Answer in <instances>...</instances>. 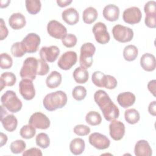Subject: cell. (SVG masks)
<instances>
[{"label": "cell", "instance_id": "1", "mask_svg": "<svg viewBox=\"0 0 156 156\" xmlns=\"http://www.w3.org/2000/svg\"><path fill=\"white\" fill-rule=\"evenodd\" d=\"M94 99L102 112L104 117L107 121H112L119 117V108L105 91L102 90L96 91L94 94Z\"/></svg>", "mask_w": 156, "mask_h": 156}, {"label": "cell", "instance_id": "2", "mask_svg": "<svg viewBox=\"0 0 156 156\" xmlns=\"http://www.w3.org/2000/svg\"><path fill=\"white\" fill-rule=\"evenodd\" d=\"M66 102V94L61 90L46 94L43 100V106L47 110L50 112L63 107Z\"/></svg>", "mask_w": 156, "mask_h": 156}, {"label": "cell", "instance_id": "3", "mask_svg": "<svg viewBox=\"0 0 156 156\" xmlns=\"http://www.w3.org/2000/svg\"><path fill=\"white\" fill-rule=\"evenodd\" d=\"M1 102L2 105L12 113L18 112L23 106L21 100L18 98L15 92L12 90H7L3 94Z\"/></svg>", "mask_w": 156, "mask_h": 156}, {"label": "cell", "instance_id": "4", "mask_svg": "<svg viewBox=\"0 0 156 156\" xmlns=\"http://www.w3.org/2000/svg\"><path fill=\"white\" fill-rule=\"evenodd\" d=\"M38 69V59L33 57H27L23 62L20 74L22 79H29L33 80L36 78Z\"/></svg>", "mask_w": 156, "mask_h": 156}, {"label": "cell", "instance_id": "5", "mask_svg": "<svg viewBox=\"0 0 156 156\" xmlns=\"http://www.w3.org/2000/svg\"><path fill=\"white\" fill-rule=\"evenodd\" d=\"M95 51L96 48L91 43H85L82 45L79 58L80 67L87 69L91 66L93 63V56Z\"/></svg>", "mask_w": 156, "mask_h": 156}, {"label": "cell", "instance_id": "6", "mask_svg": "<svg viewBox=\"0 0 156 156\" xmlns=\"http://www.w3.org/2000/svg\"><path fill=\"white\" fill-rule=\"evenodd\" d=\"M112 34L114 38L121 43L129 42L133 37L132 29L121 24H116L113 27Z\"/></svg>", "mask_w": 156, "mask_h": 156}, {"label": "cell", "instance_id": "7", "mask_svg": "<svg viewBox=\"0 0 156 156\" xmlns=\"http://www.w3.org/2000/svg\"><path fill=\"white\" fill-rule=\"evenodd\" d=\"M40 41V37L38 35L30 33L23 38L21 43L26 53H34L38 51Z\"/></svg>", "mask_w": 156, "mask_h": 156}, {"label": "cell", "instance_id": "8", "mask_svg": "<svg viewBox=\"0 0 156 156\" xmlns=\"http://www.w3.org/2000/svg\"><path fill=\"white\" fill-rule=\"evenodd\" d=\"M48 34L56 39L62 40L67 34L66 28L56 20H51L47 25Z\"/></svg>", "mask_w": 156, "mask_h": 156}, {"label": "cell", "instance_id": "9", "mask_svg": "<svg viewBox=\"0 0 156 156\" xmlns=\"http://www.w3.org/2000/svg\"><path fill=\"white\" fill-rule=\"evenodd\" d=\"M96 41L99 44H104L107 43L110 39V37L105 24L102 22L96 23L92 29Z\"/></svg>", "mask_w": 156, "mask_h": 156}, {"label": "cell", "instance_id": "10", "mask_svg": "<svg viewBox=\"0 0 156 156\" xmlns=\"http://www.w3.org/2000/svg\"><path fill=\"white\" fill-rule=\"evenodd\" d=\"M77 60V56L76 52L73 51H69L65 52L60 56L57 65L63 70H68L76 64Z\"/></svg>", "mask_w": 156, "mask_h": 156}, {"label": "cell", "instance_id": "11", "mask_svg": "<svg viewBox=\"0 0 156 156\" xmlns=\"http://www.w3.org/2000/svg\"><path fill=\"white\" fill-rule=\"evenodd\" d=\"M50 123L49 119L41 112H35L29 120V124L35 129H47L49 127Z\"/></svg>", "mask_w": 156, "mask_h": 156}, {"label": "cell", "instance_id": "12", "mask_svg": "<svg viewBox=\"0 0 156 156\" xmlns=\"http://www.w3.org/2000/svg\"><path fill=\"white\" fill-rule=\"evenodd\" d=\"M19 91L23 98L29 101L35 95V90L32 80L29 79H23L19 83Z\"/></svg>", "mask_w": 156, "mask_h": 156}, {"label": "cell", "instance_id": "13", "mask_svg": "<svg viewBox=\"0 0 156 156\" xmlns=\"http://www.w3.org/2000/svg\"><path fill=\"white\" fill-rule=\"evenodd\" d=\"M142 18L140 9L137 7H131L124 10L122 13L124 21L129 24L138 23Z\"/></svg>", "mask_w": 156, "mask_h": 156}, {"label": "cell", "instance_id": "14", "mask_svg": "<svg viewBox=\"0 0 156 156\" xmlns=\"http://www.w3.org/2000/svg\"><path fill=\"white\" fill-rule=\"evenodd\" d=\"M88 140L91 146L99 150L105 149L110 144L109 139L105 135L98 132L91 133L89 136Z\"/></svg>", "mask_w": 156, "mask_h": 156}, {"label": "cell", "instance_id": "15", "mask_svg": "<svg viewBox=\"0 0 156 156\" xmlns=\"http://www.w3.org/2000/svg\"><path fill=\"white\" fill-rule=\"evenodd\" d=\"M41 59L45 62L52 63L55 62L60 54V49L57 46H44L40 50Z\"/></svg>", "mask_w": 156, "mask_h": 156}, {"label": "cell", "instance_id": "16", "mask_svg": "<svg viewBox=\"0 0 156 156\" xmlns=\"http://www.w3.org/2000/svg\"><path fill=\"white\" fill-rule=\"evenodd\" d=\"M109 133L115 141L121 140L125 134V126L120 121L113 120L109 125Z\"/></svg>", "mask_w": 156, "mask_h": 156}, {"label": "cell", "instance_id": "17", "mask_svg": "<svg viewBox=\"0 0 156 156\" xmlns=\"http://www.w3.org/2000/svg\"><path fill=\"white\" fill-rule=\"evenodd\" d=\"M134 153L136 156H151L152 151L147 141L141 140L135 144Z\"/></svg>", "mask_w": 156, "mask_h": 156}, {"label": "cell", "instance_id": "18", "mask_svg": "<svg viewBox=\"0 0 156 156\" xmlns=\"http://www.w3.org/2000/svg\"><path fill=\"white\" fill-rule=\"evenodd\" d=\"M63 21L69 25L76 24L79 20V15L77 10L73 7H69L64 10L62 13Z\"/></svg>", "mask_w": 156, "mask_h": 156}, {"label": "cell", "instance_id": "19", "mask_svg": "<svg viewBox=\"0 0 156 156\" xmlns=\"http://www.w3.org/2000/svg\"><path fill=\"white\" fill-rule=\"evenodd\" d=\"M140 65L146 71H152L156 67L155 56L150 53L144 54L140 58Z\"/></svg>", "mask_w": 156, "mask_h": 156}, {"label": "cell", "instance_id": "20", "mask_svg": "<svg viewBox=\"0 0 156 156\" xmlns=\"http://www.w3.org/2000/svg\"><path fill=\"white\" fill-rule=\"evenodd\" d=\"M102 14L107 21H115L119 18V9L115 4H108L104 8Z\"/></svg>", "mask_w": 156, "mask_h": 156}, {"label": "cell", "instance_id": "21", "mask_svg": "<svg viewBox=\"0 0 156 156\" xmlns=\"http://www.w3.org/2000/svg\"><path fill=\"white\" fill-rule=\"evenodd\" d=\"M9 24L10 26L15 30L21 29L24 27L26 24V18L21 13H14L10 16Z\"/></svg>", "mask_w": 156, "mask_h": 156}, {"label": "cell", "instance_id": "22", "mask_svg": "<svg viewBox=\"0 0 156 156\" xmlns=\"http://www.w3.org/2000/svg\"><path fill=\"white\" fill-rule=\"evenodd\" d=\"M135 96L131 92H123L117 96V102L123 108L132 106L135 102Z\"/></svg>", "mask_w": 156, "mask_h": 156}, {"label": "cell", "instance_id": "23", "mask_svg": "<svg viewBox=\"0 0 156 156\" xmlns=\"http://www.w3.org/2000/svg\"><path fill=\"white\" fill-rule=\"evenodd\" d=\"M1 123L4 129L8 132H13L16 130L18 125L16 118L12 114H9L6 116L1 115Z\"/></svg>", "mask_w": 156, "mask_h": 156}, {"label": "cell", "instance_id": "24", "mask_svg": "<svg viewBox=\"0 0 156 156\" xmlns=\"http://www.w3.org/2000/svg\"><path fill=\"white\" fill-rule=\"evenodd\" d=\"M62 77L60 73L57 71H52L46 79V83L49 88H55L58 87L62 82Z\"/></svg>", "mask_w": 156, "mask_h": 156}, {"label": "cell", "instance_id": "25", "mask_svg": "<svg viewBox=\"0 0 156 156\" xmlns=\"http://www.w3.org/2000/svg\"><path fill=\"white\" fill-rule=\"evenodd\" d=\"M85 147V143L83 140L80 138L73 139L69 144V149L74 155H80L83 153Z\"/></svg>", "mask_w": 156, "mask_h": 156}, {"label": "cell", "instance_id": "26", "mask_svg": "<svg viewBox=\"0 0 156 156\" xmlns=\"http://www.w3.org/2000/svg\"><path fill=\"white\" fill-rule=\"evenodd\" d=\"M98 16L97 10L93 7L86 8L82 13V19L85 23L90 24L94 22Z\"/></svg>", "mask_w": 156, "mask_h": 156}, {"label": "cell", "instance_id": "27", "mask_svg": "<svg viewBox=\"0 0 156 156\" xmlns=\"http://www.w3.org/2000/svg\"><path fill=\"white\" fill-rule=\"evenodd\" d=\"M16 81V76L12 72H5L1 75V91L5 87H12Z\"/></svg>", "mask_w": 156, "mask_h": 156}, {"label": "cell", "instance_id": "28", "mask_svg": "<svg viewBox=\"0 0 156 156\" xmlns=\"http://www.w3.org/2000/svg\"><path fill=\"white\" fill-rule=\"evenodd\" d=\"M74 80L78 83H85L89 77L88 71L82 67H77L73 74Z\"/></svg>", "mask_w": 156, "mask_h": 156}, {"label": "cell", "instance_id": "29", "mask_svg": "<svg viewBox=\"0 0 156 156\" xmlns=\"http://www.w3.org/2000/svg\"><path fill=\"white\" fill-rule=\"evenodd\" d=\"M138 54V48L133 44L126 46L123 51V57L127 61L131 62L135 60Z\"/></svg>", "mask_w": 156, "mask_h": 156}, {"label": "cell", "instance_id": "30", "mask_svg": "<svg viewBox=\"0 0 156 156\" xmlns=\"http://www.w3.org/2000/svg\"><path fill=\"white\" fill-rule=\"evenodd\" d=\"M125 120L130 124L137 123L140 119V115L139 112L135 108H129L125 111L124 113Z\"/></svg>", "mask_w": 156, "mask_h": 156}, {"label": "cell", "instance_id": "31", "mask_svg": "<svg viewBox=\"0 0 156 156\" xmlns=\"http://www.w3.org/2000/svg\"><path fill=\"white\" fill-rule=\"evenodd\" d=\"M85 120L89 125L95 126L101 123L102 117L99 113L95 111H90L86 115Z\"/></svg>", "mask_w": 156, "mask_h": 156}, {"label": "cell", "instance_id": "32", "mask_svg": "<svg viewBox=\"0 0 156 156\" xmlns=\"http://www.w3.org/2000/svg\"><path fill=\"white\" fill-rule=\"evenodd\" d=\"M25 4L27 11L30 14L35 15L40 11L41 4L39 0H26Z\"/></svg>", "mask_w": 156, "mask_h": 156}, {"label": "cell", "instance_id": "33", "mask_svg": "<svg viewBox=\"0 0 156 156\" xmlns=\"http://www.w3.org/2000/svg\"><path fill=\"white\" fill-rule=\"evenodd\" d=\"M20 133L22 138L24 139H30L35 136L36 133V130L34 127L29 124L23 126L21 128Z\"/></svg>", "mask_w": 156, "mask_h": 156}, {"label": "cell", "instance_id": "34", "mask_svg": "<svg viewBox=\"0 0 156 156\" xmlns=\"http://www.w3.org/2000/svg\"><path fill=\"white\" fill-rule=\"evenodd\" d=\"M35 141L37 145L43 149L48 147L50 144V139L45 133H38L36 136Z\"/></svg>", "mask_w": 156, "mask_h": 156}, {"label": "cell", "instance_id": "35", "mask_svg": "<svg viewBox=\"0 0 156 156\" xmlns=\"http://www.w3.org/2000/svg\"><path fill=\"white\" fill-rule=\"evenodd\" d=\"M26 144L22 140H17L10 144V150L12 153L18 154L23 152L26 149Z\"/></svg>", "mask_w": 156, "mask_h": 156}, {"label": "cell", "instance_id": "36", "mask_svg": "<svg viewBox=\"0 0 156 156\" xmlns=\"http://www.w3.org/2000/svg\"><path fill=\"white\" fill-rule=\"evenodd\" d=\"M105 74L100 71H96L92 74L91 80L93 83L98 87H104Z\"/></svg>", "mask_w": 156, "mask_h": 156}, {"label": "cell", "instance_id": "37", "mask_svg": "<svg viewBox=\"0 0 156 156\" xmlns=\"http://www.w3.org/2000/svg\"><path fill=\"white\" fill-rule=\"evenodd\" d=\"M72 95L76 100L82 101L87 96V90L84 87L80 85L76 86L74 88L72 91Z\"/></svg>", "mask_w": 156, "mask_h": 156}, {"label": "cell", "instance_id": "38", "mask_svg": "<svg viewBox=\"0 0 156 156\" xmlns=\"http://www.w3.org/2000/svg\"><path fill=\"white\" fill-rule=\"evenodd\" d=\"M0 60V66L1 69H9L12 67L13 65L12 58L7 53H2L1 54Z\"/></svg>", "mask_w": 156, "mask_h": 156}, {"label": "cell", "instance_id": "39", "mask_svg": "<svg viewBox=\"0 0 156 156\" xmlns=\"http://www.w3.org/2000/svg\"><path fill=\"white\" fill-rule=\"evenodd\" d=\"M10 52L12 55L15 57H21L26 54L21 42H16L13 43L11 47Z\"/></svg>", "mask_w": 156, "mask_h": 156}, {"label": "cell", "instance_id": "40", "mask_svg": "<svg viewBox=\"0 0 156 156\" xmlns=\"http://www.w3.org/2000/svg\"><path fill=\"white\" fill-rule=\"evenodd\" d=\"M77 41V37L75 35L72 34H66V35L62 40L63 44L66 48L74 47Z\"/></svg>", "mask_w": 156, "mask_h": 156}, {"label": "cell", "instance_id": "41", "mask_svg": "<svg viewBox=\"0 0 156 156\" xmlns=\"http://www.w3.org/2000/svg\"><path fill=\"white\" fill-rule=\"evenodd\" d=\"M116 86H117L116 79L112 76L105 75L104 87L107 89L112 90L115 88Z\"/></svg>", "mask_w": 156, "mask_h": 156}, {"label": "cell", "instance_id": "42", "mask_svg": "<svg viewBox=\"0 0 156 156\" xmlns=\"http://www.w3.org/2000/svg\"><path fill=\"white\" fill-rule=\"evenodd\" d=\"M74 132L79 136H85L90 133V129L86 125L78 124L74 127Z\"/></svg>", "mask_w": 156, "mask_h": 156}, {"label": "cell", "instance_id": "43", "mask_svg": "<svg viewBox=\"0 0 156 156\" xmlns=\"http://www.w3.org/2000/svg\"><path fill=\"white\" fill-rule=\"evenodd\" d=\"M38 69L37 75L44 76L47 74L49 71V66L48 63L42 59H38Z\"/></svg>", "mask_w": 156, "mask_h": 156}, {"label": "cell", "instance_id": "44", "mask_svg": "<svg viewBox=\"0 0 156 156\" xmlns=\"http://www.w3.org/2000/svg\"><path fill=\"white\" fill-rule=\"evenodd\" d=\"M146 15H156V2L155 1H148L144 7Z\"/></svg>", "mask_w": 156, "mask_h": 156}, {"label": "cell", "instance_id": "45", "mask_svg": "<svg viewBox=\"0 0 156 156\" xmlns=\"http://www.w3.org/2000/svg\"><path fill=\"white\" fill-rule=\"evenodd\" d=\"M145 24L150 28L156 27V15H146Z\"/></svg>", "mask_w": 156, "mask_h": 156}, {"label": "cell", "instance_id": "46", "mask_svg": "<svg viewBox=\"0 0 156 156\" xmlns=\"http://www.w3.org/2000/svg\"><path fill=\"white\" fill-rule=\"evenodd\" d=\"M41 151L37 147H32L23 153V156H42Z\"/></svg>", "mask_w": 156, "mask_h": 156}, {"label": "cell", "instance_id": "47", "mask_svg": "<svg viewBox=\"0 0 156 156\" xmlns=\"http://www.w3.org/2000/svg\"><path fill=\"white\" fill-rule=\"evenodd\" d=\"M0 35H1V40H3L5 39L8 34L9 31L5 24V23L2 18H1V24H0Z\"/></svg>", "mask_w": 156, "mask_h": 156}, {"label": "cell", "instance_id": "48", "mask_svg": "<svg viewBox=\"0 0 156 156\" xmlns=\"http://www.w3.org/2000/svg\"><path fill=\"white\" fill-rule=\"evenodd\" d=\"M155 87H156V80H152L149 82L147 84V88L149 91L153 94L154 96H155Z\"/></svg>", "mask_w": 156, "mask_h": 156}, {"label": "cell", "instance_id": "49", "mask_svg": "<svg viewBox=\"0 0 156 156\" xmlns=\"http://www.w3.org/2000/svg\"><path fill=\"white\" fill-rule=\"evenodd\" d=\"M148 112L152 116H155L156 115V101H154L149 104Z\"/></svg>", "mask_w": 156, "mask_h": 156}, {"label": "cell", "instance_id": "50", "mask_svg": "<svg viewBox=\"0 0 156 156\" xmlns=\"http://www.w3.org/2000/svg\"><path fill=\"white\" fill-rule=\"evenodd\" d=\"M72 2V0H57V4L60 7H65L69 5Z\"/></svg>", "mask_w": 156, "mask_h": 156}, {"label": "cell", "instance_id": "51", "mask_svg": "<svg viewBox=\"0 0 156 156\" xmlns=\"http://www.w3.org/2000/svg\"><path fill=\"white\" fill-rule=\"evenodd\" d=\"M0 138H1V141H0V146L2 147L4 145H5L7 141V136L5 134L3 133L2 132L0 133Z\"/></svg>", "mask_w": 156, "mask_h": 156}, {"label": "cell", "instance_id": "52", "mask_svg": "<svg viewBox=\"0 0 156 156\" xmlns=\"http://www.w3.org/2000/svg\"><path fill=\"white\" fill-rule=\"evenodd\" d=\"M10 2V1H1V7L4 8L9 5V3Z\"/></svg>", "mask_w": 156, "mask_h": 156}]
</instances>
